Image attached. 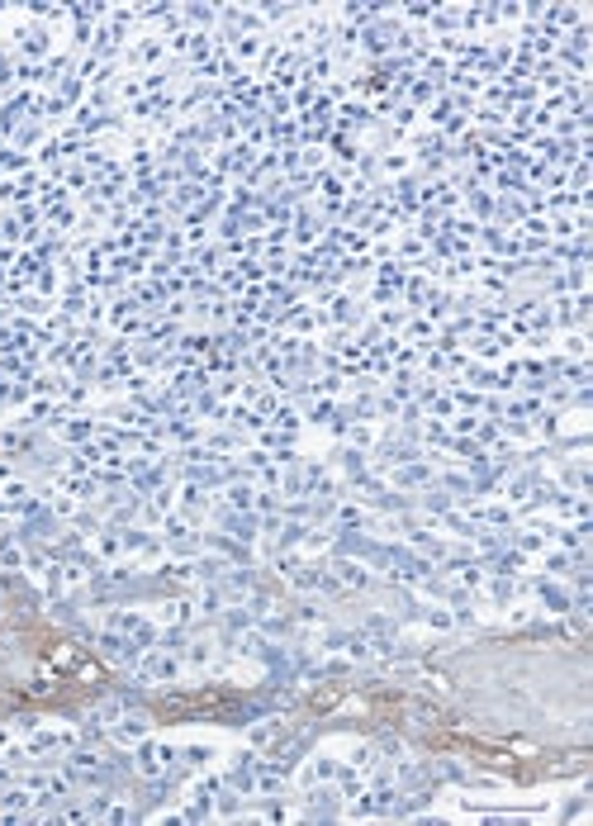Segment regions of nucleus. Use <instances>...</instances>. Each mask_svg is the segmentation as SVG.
Segmentation results:
<instances>
[{
    "mask_svg": "<svg viewBox=\"0 0 593 826\" xmlns=\"http://www.w3.org/2000/svg\"><path fill=\"white\" fill-rule=\"evenodd\" d=\"M166 760H171V750H161V746H147V750H142V769H147V774H157Z\"/></svg>",
    "mask_w": 593,
    "mask_h": 826,
    "instance_id": "1",
    "label": "nucleus"
}]
</instances>
